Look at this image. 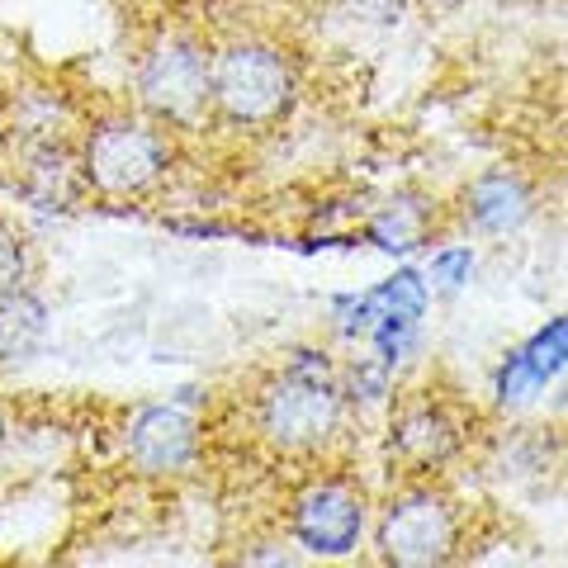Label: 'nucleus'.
<instances>
[{
    "label": "nucleus",
    "mask_w": 568,
    "mask_h": 568,
    "mask_svg": "<svg viewBox=\"0 0 568 568\" xmlns=\"http://www.w3.org/2000/svg\"><path fill=\"white\" fill-rule=\"evenodd\" d=\"M549 384L545 369L530 361V351L517 346L507 355L503 365H497V375H493V388H497V403L503 407H521V403H536L540 398V388Z\"/></svg>",
    "instance_id": "12"
},
{
    "label": "nucleus",
    "mask_w": 568,
    "mask_h": 568,
    "mask_svg": "<svg viewBox=\"0 0 568 568\" xmlns=\"http://www.w3.org/2000/svg\"><path fill=\"white\" fill-rule=\"evenodd\" d=\"M138 110L162 129H194L209 119V48L194 33H166L148 48L133 81Z\"/></svg>",
    "instance_id": "6"
},
{
    "label": "nucleus",
    "mask_w": 568,
    "mask_h": 568,
    "mask_svg": "<svg viewBox=\"0 0 568 568\" xmlns=\"http://www.w3.org/2000/svg\"><path fill=\"white\" fill-rule=\"evenodd\" d=\"M200 422L171 403H142L123 426V450L142 474H185L200 459Z\"/></svg>",
    "instance_id": "8"
},
{
    "label": "nucleus",
    "mask_w": 568,
    "mask_h": 568,
    "mask_svg": "<svg viewBox=\"0 0 568 568\" xmlns=\"http://www.w3.org/2000/svg\"><path fill=\"white\" fill-rule=\"evenodd\" d=\"M81 185L100 200H148L171 171V138L148 114H100L77 148Z\"/></svg>",
    "instance_id": "2"
},
{
    "label": "nucleus",
    "mask_w": 568,
    "mask_h": 568,
    "mask_svg": "<svg viewBox=\"0 0 568 568\" xmlns=\"http://www.w3.org/2000/svg\"><path fill=\"white\" fill-rule=\"evenodd\" d=\"M6 436H10V432H6V417H0V455H6Z\"/></svg>",
    "instance_id": "18"
},
{
    "label": "nucleus",
    "mask_w": 568,
    "mask_h": 568,
    "mask_svg": "<svg viewBox=\"0 0 568 568\" xmlns=\"http://www.w3.org/2000/svg\"><path fill=\"white\" fill-rule=\"evenodd\" d=\"M469 271H474V246H446V252H436L432 271L422 280H426V290H436L440 298H455L469 284Z\"/></svg>",
    "instance_id": "13"
},
{
    "label": "nucleus",
    "mask_w": 568,
    "mask_h": 568,
    "mask_svg": "<svg viewBox=\"0 0 568 568\" xmlns=\"http://www.w3.org/2000/svg\"><path fill=\"white\" fill-rule=\"evenodd\" d=\"M48 342V304L24 284L0 294V365H24Z\"/></svg>",
    "instance_id": "10"
},
{
    "label": "nucleus",
    "mask_w": 568,
    "mask_h": 568,
    "mask_svg": "<svg viewBox=\"0 0 568 568\" xmlns=\"http://www.w3.org/2000/svg\"><path fill=\"white\" fill-rule=\"evenodd\" d=\"M365 493L351 484V478H317L294 493L290 511H284V526H290V540L313 559H351L365 540Z\"/></svg>",
    "instance_id": "7"
},
{
    "label": "nucleus",
    "mask_w": 568,
    "mask_h": 568,
    "mask_svg": "<svg viewBox=\"0 0 568 568\" xmlns=\"http://www.w3.org/2000/svg\"><path fill=\"white\" fill-rule=\"evenodd\" d=\"M465 549V511L450 493L413 484L388 497L375 521V555L394 568H436Z\"/></svg>",
    "instance_id": "4"
},
{
    "label": "nucleus",
    "mask_w": 568,
    "mask_h": 568,
    "mask_svg": "<svg viewBox=\"0 0 568 568\" xmlns=\"http://www.w3.org/2000/svg\"><path fill=\"white\" fill-rule=\"evenodd\" d=\"M536 213V190L517 171H478L459 190V219L478 237H517Z\"/></svg>",
    "instance_id": "9"
},
{
    "label": "nucleus",
    "mask_w": 568,
    "mask_h": 568,
    "mask_svg": "<svg viewBox=\"0 0 568 568\" xmlns=\"http://www.w3.org/2000/svg\"><path fill=\"white\" fill-rule=\"evenodd\" d=\"M530 351V361H536L549 384H555L564 375V365H568V317H549V323L530 336V342H521Z\"/></svg>",
    "instance_id": "14"
},
{
    "label": "nucleus",
    "mask_w": 568,
    "mask_h": 568,
    "mask_svg": "<svg viewBox=\"0 0 568 568\" xmlns=\"http://www.w3.org/2000/svg\"><path fill=\"white\" fill-rule=\"evenodd\" d=\"M413 200L417 194H398V200H388L379 213H375V227H369V237H375L384 252H417V246L426 242V233H432V209H422L413 213Z\"/></svg>",
    "instance_id": "11"
},
{
    "label": "nucleus",
    "mask_w": 568,
    "mask_h": 568,
    "mask_svg": "<svg viewBox=\"0 0 568 568\" xmlns=\"http://www.w3.org/2000/svg\"><path fill=\"white\" fill-rule=\"evenodd\" d=\"M469 446V403L459 388L407 384L388 407V455L407 474H440Z\"/></svg>",
    "instance_id": "5"
},
{
    "label": "nucleus",
    "mask_w": 568,
    "mask_h": 568,
    "mask_svg": "<svg viewBox=\"0 0 568 568\" xmlns=\"http://www.w3.org/2000/svg\"><path fill=\"white\" fill-rule=\"evenodd\" d=\"M29 275V252H24V237L14 233V227L0 219V294L14 290V284H24Z\"/></svg>",
    "instance_id": "16"
},
{
    "label": "nucleus",
    "mask_w": 568,
    "mask_h": 568,
    "mask_svg": "<svg viewBox=\"0 0 568 568\" xmlns=\"http://www.w3.org/2000/svg\"><path fill=\"white\" fill-rule=\"evenodd\" d=\"M252 426L280 455H323L346 426L336 361L327 351H294L252 388Z\"/></svg>",
    "instance_id": "1"
},
{
    "label": "nucleus",
    "mask_w": 568,
    "mask_h": 568,
    "mask_svg": "<svg viewBox=\"0 0 568 568\" xmlns=\"http://www.w3.org/2000/svg\"><path fill=\"white\" fill-rule=\"evenodd\" d=\"M298 81L280 48L237 39L209 52V114L233 129H271L294 110Z\"/></svg>",
    "instance_id": "3"
},
{
    "label": "nucleus",
    "mask_w": 568,
    "mask_h": 568,
    "mask_svg": "<svg viewBox=\"0 0 568 568\" xmlns=\"http://www.w3.org/2000/svg\"><path fill=\"white\" fill-rule=\"evenodd\" d=\"M346 10H355L369 24H394L398 14L407 10V0H346Z\"/></svg>",
    "instance_id": "17"
},
{
    "label": "nucleus",
    "mask_w": 568,
    "mask_h": 568,
    "mask_svg": "<svg viewBox=\"0 0 568 568\" xmlns=\"http://www.w3.org/2000/svg\"><path fill=\"white\" fill-rule=\"evenodd\" d=\"M342 384L351 388V398L355 403H375V398H384V388H388V365L379 361H351L346 369H342Z\"/></svg>",
    "instance_id": "15"
}]
</instances>
